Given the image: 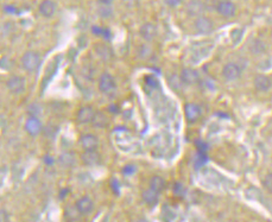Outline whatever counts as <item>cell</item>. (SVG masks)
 Wrapping results in <instances>:
<instances>
[{
	"label": "cell",
	"instance_id": "obj_1",
	"mask_svg": "<svg viewBox=\"0 0 272 222\" xmlns=\"http://www.w3.org/2000/svg\"><path fill=\"white\" fill-rule=\"evenodd\" d=\"M20 64L23 67L24 70L26 72L32 73L35 70L38 69L39 64H40V56L38 53L36 51H26V53L23 54L20 58Z\"/></svg>",
	"mask_w": 272,
	"mask_h": 222
},
{
	"label": "cell",
	"instance_id": "obj_2",
	"mask_svg": "<svg viewBox=\"0 0 272 222\" xmlns=\"http://www.w3.org/2000/svg\"><path fill=\"white\" fill-rule=\"evenodd\" d=\"M99 91L101 92L104 95H111L117 91V81L114 76L109 73H104L100 77H99L98 83Z\"/></svg>",
	"mask_w": 272,
	"mask_h": 222
},
{
	"label": "cell",
	"instance_id": "obj_3",
	"mask_svg": "<svg viewBox=\"0 0 272 222\" xmlns=\"http://www.w3.org/2000/svg\"><path fill=\"white\" fill-rule=\"evenodd\" d=\"M194 30H195V32L198 35L206 36V35L212 34V32L214 31V21L209 17L201 16V17L195 18V21H194Z\"/></svg>",
	"mask_w": 272,
	"mask_h": 222
},
{
	"label": "cell",
	"instance_id": "obj_4",
	"mask_svg": "<svg viewBox=\"0 0 272 222\" xmlns=\"http://www.w3.org/2000/svg\"><path fill=\"white\" fill-rule=\"evenodd\" d=\"M6 87L11 93L16 94V95L24 93L26 89L25 77L20 76V75H13L6 81Z\"/></svg>",
	"mask_w": 272,
	"mask_h": 222
},
{
	"label": "cell",
	"instance_id": "obj_5",
	"mask_svg": "<svg viewBox=\"0 0 272 222\" xmlns=\"http://www.w3.org/2000/svg\"><path fill=\"white\" fill-rule=\"evenodd\" d=\"M242 75V68L236 62H228L222 68V77L227 81H236Z\"/></svg>",
	"mask_w": 272,
	"mask_h": 222
},
{
	"label": "cell",
	"instance_id": "obj_6",
	"mask_svg": "<svg viewBox=\"0 0 272 222\" xmlns=\"http://www.w3.org/2000/svg\"><path fill=\"white\" fill-rule=\"evenodd\" d=\"M185 12L189 17L198 18L203 16L206 12V6H204L203 0H189L185 5Z\"/></svg>",
	"mask_w": 272,
	"mask_h": 222
},
{
	"label": "cell",
	"instance_id": "obj_7",
	"mask_svg": "<svg viewBox=\"0 0 272 222\" xmlns=\"http://www.w3.org/2000/svg\"><path fill=\"white\" fill-rule=\"evenodd\" d=\"M217 12L223 18H232L236 13V6L231 0H219Z\"/></svg>",
	"mask_w": 272,
	"mask_h": 222
},
{
	"label": "cell",
	"instance_id": "obj_8",
	"mask_svg": "<svg viewBox=\"0 0 272 222\" xmlns=\"http://www.w3.org/2000/svg\"><path fill=\"white\" fill-rule=\"evenodd\" d=\"M94 208H95V204L90 196L80 197L75 203V209L81 215H90L94 212Z\"/></svg>",
	"mask_w": 272,
	"mask_h": 222
},
{
	"label": "cell",
	"instance_id": "obj_9",
	"mask_svg": "<svg viewBox=\"0 0 272 222\" xmlns=\"http://www.w3.org/2000/svg\"><path fill=\"white\" fill-rule=\"evenodd\" d=\"M182 83L185 86H194L200 81V74L198 70L193 68H183L181 74H180Z\"/></svg>",
	"mask_w": 272,
	"mask_h": 222
},
{
	"label": "cell",
	"instance_id": "obj_10",
	"mask_svg": "<svg viewBox=\"0 0 272 222\" xmlns=\"http://www.w3.org/2000/svg\"><path fill=\"white\" fill-rule=\"evenodd\" d=\"M202 115V110L198 104H194V102H189V104H185L184 106V116L187 119L188 123L194 124L196 121L200 120Z\"/></svg>",
	"mask_w": 272,
	"mask_h": 222
},
{
	"label": "cell",
	"instance_id": "obj_11",
	"mask_svg": "<svg viewBox=\"0 0 272 222\" xmlns=\"http://www.w3.org/2000/svg\"><path fill=\"white\" fill-rule=\"evenodd\" d=\"M80 145L83 151L98 150L99 138L93 133H85L80 137Z\"/></svg>",
	"mask_w": 272,
	"mask_h": 222
},
{
	"label": "cell",
	"instance_id": "obj_12",
	"mask_svg": "<svg viewBox=\"0 0 272 222\" xmlns=\"http://www.w3.org/2000/svg\"><path fill=\"white\" fill-rule=\"evenodd\" d=\"M81 162L86 166H96L101 164V155L98 152V150L83 151L81 155Z\"/></svg>",
	"mask_w": 272,
	"mask_h": 222
},
{
	"label": "cell",
	"instance_id": "obj_13",
	"mask_svg": "<svg viewBox=\"0 0 272 222\" xmlns=\"http://www.w3.org/2000/svg\"><path fill=\"white\" fill-rule=\"evenodd\" d=\"M94 114H95V110L93 107L87 105V106L80 107V110L77 111L76 120L79 124L86 125V124H91L93 120Z\"/></svg>",
	"mask_w": 272,
	"mask_h": 222
},
{
	"label": "cell",
	"instance_id": "obj_14",
	"mask_svg": "<svg viewBox=\"0 0 272 222\" xmlns=\"http://www.w3.org/2000/svg\"><path fill=\"white\" fill-rule=\"evenodd\" d=\"M24 129H25L26 133L30 135H37L42 132V123L37 116H29L26 119L25 124H24Z\"/></svg>",
	"mask_w": 272,
	"mask_h": 222
},
{
	"label": "cell",
	"instance_id": "obj_15",
	"mask_svg": "<svg viewBox=\"0 0 272 222\" xmlns=\"http://www.w3.org/2000/svg\"><path fill=\"white\" fill-rule=\"evenodd\" d=\"M253 85H254V88L257 89L258 92H263L264 93V92H268L271 89L272 80L268 75L258 74L253 78Z\"/></svg>",
	"mask_w": 272,
	"mask_h": 222
},
{
	"label": "cell",
	"instance_id": "obj_16",
	"mask_svg": "<svg viewBox=\"0 0 272 222\" xmlns=\"http://www.w3.org/2000/svg\"><path fill=\"white\" fill-rule=\"evenodd\" d=\"M38 12L44 18L54 17L56 12V2L53 0H43L38 5Z\"/></svg>",
	"mask_w": 272,
	"mask_h": 222
},
{
	"label": "cell",
	"instance_id": "obj_17",
	"mask_svg": "<svg viewBox=\"0 0 272 222\" xmlns=\"http://www.w3.org/2000/svg\"><path fill=\"white\" fill-rule=\"evenodd\" d=\"M139 34H141L143 39L150 42V40L155 39L156 36H157V28H156L155 24L145 23L139 29Z\"/></svg>",
	"mask_w": 272,
	"mask_h": 222
},
{
	"label": "cell",
	"instance_id": "obj_18",
	"mask_svg": "<svg viewBox=\"0 0 272 222\" xmlns=\"http://www.w3.org/2000/svg\"><path fill=\"white\" fill-rule=\"evenodd\" d=\"M95 49V53L98 54V56L104 61H109L113 57V51L112 49L106 44V43H98V44L94 47Z\"/></svg>",
	"mask_w": 272,
	"mask_h": 222
},
{
	"label": "cell",
	"instance_id": "obj_19",
	"mask_svg": "<svg viewBox=\"0 0 272 222\" xmlns=\"http://www.w3.org/2000/svg\"><path fill=\"white\" fill-rule=\"evenodd\" d=\"M142 199L143 201L146 203L147 205H156L158 203V200H160V194L156 193L155 190H152L151 188L146 189L142 193Z\"/></svg>",
	"mask_w": 272,
	"mask_h": 222
},
{
	"label": "cell",
	"instance_id": "obj_20",
	"mask_svg": "<svg viewBox=\"0 0 272 222\" xmlns=\"http://www.w3.org/2000/svg\"><path fill=\"white\" fill-rule=\"evenodd\" d=\"M91 124L96 129H104L109 124V116L105 114L104 112H101V111H95V114H94V118Z\"/></svg>",
	"mask_w": 272,
	"mask_h": 222
},
{
	"label": "cell",
	"instance_id": "obj_21",
	"mask_svg": "<svg viewBox=\"0 0 272 222\" xmlns=\"http://www.w3.org/2000/svg\"><path fill=\"white\" fill-rule=\"evenodd\" d=\"M165 180H164L163 177H161V176H152L151 178H150V182H149V188H151L152 190H155L156 193L161 194L162 191L165 189Z\"/></svg>",
	"mask_w": 272,
	"mask_h": 222
},
{
	"label": "cell",
	"instance_id": "obj_22",
	"mask_svg": "<svg viewBox=\"0 0 272 222\" xmlns=\"http://www.w3.org/2000/svg\"><path fill=\"white\" fill-rule=\"evenodd\" d=\"M250 50H251V53L254 54V55H262V54L265 53L266 45L263 40L254 39L252 42L251 47H250Z\"/></svg>",
	"mask_w": 272,
	"mask_h": 222
},
{
	"label": "cell",
	"instance_id": "obj_23",
	"mask_svg": "<svg viewBox=\"0 0 272 222\" xmlns=\"http://www.w3.org/2000/svg\"><path fill=\"white\" fill-rule=\"evenodd\" d=\"M60 163L63 165L64 167H71L73 164H74V156L72 155V153H63L60 157Z\"/></svg>",
	"mask_w": 272,
	"mask_h": 222
},
{
	"label": "cell",
	"instance_id": "obj_24",
	"mask_svg": "<svg viewBox=\"0 0 272 222\" xmlns=\"http://www.w3.org/2000/svg\"><path fill=\"white\" fill-rule=\"evenodd\" d=\"M263 184L268 190L272 191V172H270V174H268L265 177H264Z\"/></svg>",
	"mask_w": 272,
	"mask_h": 222
},
{
	"label": "cell",
	"instance_id": "obj_25",
	"mask_svg": "<svg viewBox=\"0 0 272 222\" xmlns=\"http://www.w3.org/2000/svg\"><path fill=\"white\" fill-rule=\"evenodd\" d=\"M219 0H204V6L206 10H217Z\"/></svg>",
	"mask_w": 272,
	"mask_h": 222
},
{
	"label": "cell",
	"instance_id": "obj_26",
	"mask_svg": "<svg viewBox=\"0 0 272 222\" xmlns=\"http://www.w3.org/2000/svg\"><path fill=\"white\" fill-rule=\"evenodd\" d=\"M133 172H136V166L134 165H126V166L123 167L124 175H132Z\"/></svg>",
	"mask_w": 272,
	"mask_h": 222
},
{
	"label": "cell",
	"instance_id": "obj_27",
	"mask_svg": "<svg viewBox=\"0 0 272 222\" xmlns=\"http://www.w3.org/2000/svg\"><path fill=\"white\" fill-rule=\"evenodd\" d=\"M163 1L165 2V5H168L169 7H176L181 4L182 0H163Z\"/></svg>",
	"mask_w": 272,
	"mask_h": 222
},
{
	"label": "cell",
	"instance_id": "obj_28",
	"mask_svg": "<svg viewBox=\"0 0 272 222\" xmlns=\"http://www.w3.org/2000/svg\"><path fill=\"white\" fill-rule=\"evenodd\" d=\"M9 221V214L5 209H0V222H7Z\"/></svg>",
	"mask_w": 272,
	"mask_h": 222
},
{
	"label": "cell",
	"instance_id": "obj_29",
	"mask_svg": "<svg viewBox=\"0 0 272 222\" xmlns=\"http://www.w3.org/2000/svg\"><path fill=\"white\" fill-rule=\"evenodd\" d=\"M114 0H98V2L100 5H105V6H109Z\"/></svg>",
	"mask_w": 272,
	"mask_h": 222
},
{
	"label": "cell",
	"instance_id": "obj_30",
	"mask_svg": "<svg viewBox=\"0 0 272 222\" xmlns=\"http://www.w3.org/2000/svg\"><path fill=\"white\" fill-rule=\"evenodd\" d=\"M134 222H149L146 220V219H139V220H137V221H134Z\"/></svg>",
	"mask_w": 272,
	"mask_h": 222
}]
</instances>
